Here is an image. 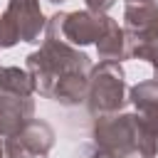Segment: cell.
I'll return each instance as SVG.
<instances>
[{
	"label": "cell",
	"instance_id": "18",
	"mask_svg": "<svg viewBox=\"0 0 158 158\" xmlns=\"http://www.w3.org/2000/svg\"><path fill=\"white\" fill-rule=\"evenodd\" d=\"M0 72H2V67H0Z\"/></svg>",
	"mask_w": 158,
	"mask_h": 158
},
{
	"label": "cell",
	"instance_id": "1",
	"mask_svg": "<svg viewBox=\"0 0 158 158\" xmlns=\"http://www.w3.org/2000/svg\"><path fill=\"white\" fill-rule=\"evenodd\" d=\"M94 148L106 158H156L158 156V133L151 131L138 114H109L96 116Z\"/></svg>",
	"mask_w": 158,
	"mask_h": 158
},
{
	"label": "cell",
	"instance_id": "14",
	"mask_svg": "<svg viewBox=\"0 0 158 158\" xmlns=\"http://www.w3.org/2000/svg\"><path fill=\"white\" fill-rule=\"evenodd\" d=\"M84 2H86V10L99 12V15H106V12L114 7V2H116V0H84Z\"/></svg>",
	"mask_w": 158,
	"mask_h": 158
},
{
	"label": "cell",
	"instance_id": "6",
	"mask_svg": "<svg viewBox=\"0 0 158 158\" xmlns=\"http://www.w3.org/2000/svg\"><path fill=\"white\" fill-rule=\"evenodd\" d=\"M52 146H54V128L42 118H32L20 133L5 138V156L7 158H49Z\"/></svg>",
	"mask_w": 158,
	"mask_h": 158
},
{
	"label": "cell",
	"instance_id": "13",
	"mask_svg": "<svg viewBox=\"0 0 158 158\" xmlns=\"http://www.w3.org/2000/svg\"><path fill=\"white\" fill-rule=\"evenodd\" d=\"M131 57L133 59H143L153 67L156 72V81H158V42L156 44H141V47H133L131 49Z\"/></svg>",
	"mask_w": 158,
	"mask_h": 158
},
{
	"label": "cell",
	"instance_id": "9",
	"mask_svg": "<svg viewBox=\"0 0 158 158\" xmlns=\"http://www.w3.org/2000/svg\"><path fill=\"white\" fill-rule=\"evenodd\" d=\"M128 101L136 106L141 121L158 133V81L156 79L138 81L136 86L128 89Z\"/></svg>",
	"mask_w": 158,
	"mask_h": 158
},
{
	"label": "cell",
	"instance_id": "3",
	"mask_svg": "<svg viewBox=\"0 0 158 158\" xmlns=\"http://www.w3.org/2000/svg\"><path fill=\"white\" fill-rule=\"evenodd\" d=\"M128 101L126 89V72L118 62H99L89 72L86 86V109L94 116L118 114Z\"/></svg>",
	"mask_w": 158,
	"mask_h": 158
},
{
	"label": "cell",
	"instance_id": "4",
	"mask_svg": "<svg viewBox=\"0 0 158 158\" xmlns=\"http://www.w3.org/2000/svg\"><path fill=\"white\" fill-rule=\"evenodd\" d=\"M109 15H99L91 10H74V12H54L47 20L44 37L49 40H64L72 47H86L96 44L99 37L106 32Z\"/></svg>",
	"mask_w": 158,
	"mask_h": 158
},
{
	"label": "cell",
	"instance_id": "15",
	"mask_svg": "<svg viewBox=\"0 0 158 158\" xmlns=\"http://www.w3.org/2000/svg\"><path fill=\"white\" fill-rule=\"evenodd\" d=\"M81 158H106V156H104V153H99L94 146H86V148L81 151Z\"/></svg>",
	"mask_w": 158,
	"mask_h": 158
},
{
	"label": "cell",
	"instance_id": "7",
	"mask_svg": "<svg viewBox=\"0 0 158 158\" xmlns=\"http://www.w3.org/2000/svg\"><path fill=\"white\" fill-rule=\"evenodd\" d=\"M5 15L15 25V32H17L20 42L35 44L44 35L47 20H44V12L40 7V0H7Z\"/></svg>",
	"mask_w": 158,
	"mask_h": 158
},
{
	"label": "cell",
	"instance_id": "8",
	"mask_svg": "<svg viewBox=\"0 0 158 158\" xmlns=\"http://www.w3.org/2000/svg\"><path fill=\"white\" fill-rule=\"evenodd\" d=\"M32 118H35L32 96L0 94V138H10V136L20 133Z\"/></svg>",
	"mask_w": 158,
	"mask_h": 158
},
{
	"label": "cell",
	"instance_id": "5",
	"mask_svg": "<svg viewBox=\"0 0 158 158\" xmlns=\"http://www.w3.org/2000/svg\"><path fill=\"white\" fill-rule=\"evenodd\" d=\"M123 35L128 49L158 42V0H123Z\"/></svg>",
	"mask_w": 158,
	"mask_h": 158
},
{
	"label": "cell",
	"instance_id": "2",
	"mask_svg": "<svg viewBox=\"0 0 158 158\" xmlns=\"http://www.w3.org/2000/svg\"><path fill=\"white\" fill-rule=\"evenodd\" d=\"M91 59L89 54L79 52L77 47L67 44L64 40H42V47L30 52L25 59V69L30 72L32 81H35V91H40V96L49 99L54 86L74 74H89L91 72Z\"/></svg>",
	"mask_w": 158,
	"mask_h": 158
},
{
	"label": "cell",
	"instance_id": "12",
	"mask_svg": "<svg viewBox=\"0 0 158 158\" xmlns=\"http://www.w3.org/2000/svg\"><path fill=\"white\" fill-rule=\"evenodd\" d=\"M20 42V37H17V32H15V25L10 22V17L2 12L0 15V49H10V47H15Z\"/></svg>",
	"mask_w": 158,
	"mask_h": 158
},
{
	"label": "cell",
	"instance_id": "10",
	"mask_svg": "<svg viewBox=\"0 0 158 158\" xmlns=\"http://www.w3.org/2000/svg\"><path fill=\"white\" fill-rule=\"evenodd\" d=\"M96 54H99L101 62H118V64L131 57V49H128V40L123 35V27H118V22L114 17H109L106 32L96 42Z\"/></svg>",
	"mask_w": 158,
	"mask_h": 158
},
{
	"label": "cell",
	"instance_id": "17",
	"mask_svg": "<svg viewBox=\"0 0 158 158\" xmlns=\"http://www.w3.org/2000/svg\"><path fill=\"white\" fill-rule=\"evenodd\" d=\"M49 2H64V0H49Z\"/></svg>",
	"mask_w": 158,
	"mask_h": 158
},
{
	"label": "cell",
	"instance_id": "11",
	"mask_svg": "<svg viewBox=\"0 0 158 158\" xmlns=\"http://www.w3.org/2000/svg\"><path fill=\"white\" fill-rule=\"evenodd\" d=\"M0 94H12V96H32L35 94V81L27 69L20 67H2L0 72Z\"/></svg>",
	"mask_w": 158,
	"mask_h": 158
},
{
	"label": "cell",
	"instance_id": "16",
	"mask_svg": "<svg viewBox=\"0 0 158 158\" xmlns=\"http://www.w3.org/2000/svg\"><path fill=\"white\" fill-rule=\"evenodd\" d=\"M0 158H7L5 156V141H0Z\"/></svg>",
	"mask_w": 158,
	"mask_h": 158
}]
</instances>
